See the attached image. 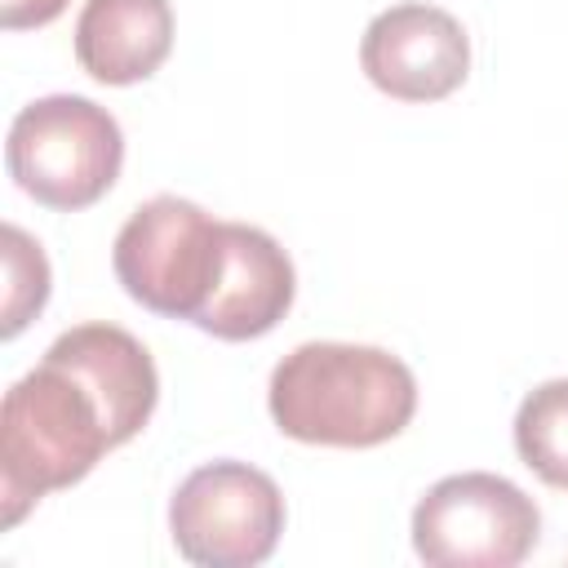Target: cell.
Returning a JSON list of instances; mask_svg holds the SVG:
<instances>
[{"label": "cell", "mask_w": 568, "mask_h": 568, "mask_svg": "<svg viewBox=\"0 0 568 568\" xmlns=\"http://www.w3.org/2000/svg\"><path fill=\"white\" fill-rule=\"evenodd\" d=\"M146 346L115 324H75L0 404V501L13 528L44 493L80 484L155 413Z\"/></svg>", "instance_id": "6da1fadb"}, {"label": "cell", "mask_w": 568, "mask_h": 568, "mask_svg": "<svg viewBox=\"0 0 568 568\" xmlns=\"http://www.w3.org/2000/svg\"><path fill=\"white\" fill-rule=\"evenodd\" d=\"M266 408L297 444L377 448L413 422L417 382L408 364L382 346L302 342L275 364Z\"/></svg>", "instance_id": "7a4b0ae2"}, {"label": "cell", "mask_w": 568, "mask_h": 568, "mask_svg": "<svg viewBox=\"0 0 568 568\" xmlns=\"http://www.w3.org/2000/svg\"><path fill=\"white\" fill-rule=\"evenodd\" d=\"M9 178L49 209H89L102 200L124 164V133L115 115L80 93L27 102L4 142Z\"/></svg>", "instance_id": "3957f363"}, {"label": "cell", "mask_w": 568, "mask_h": 568, "mask_svg": "<svg viewBox=\"0 0 568 568\" xmlns=\"http://www.w3.org/2000/svg\"><path fill=\"white\" fill-rule=\"evenodd\" d=\"M226 257V222L200 204L155 195L129 213L115 235L111 262L133 302L169 320H195L217 288Z\"/></svg>", "instance_id": "277c9868"}, {"label": "cell", "mask_w": 568, "mask_h": 568, "mask_svg": "<svg viewBox=\"0 0 568 568\" xmlns=\"http://www.w3.org/2000/svg\"><path fill=\"white\" fill-rule=\"evenodd\" d=\"M537 532L532 497L488 470L448 475L413 506V550L430 568H515L532 555Z\"/></svg>", "instance_id": "5b68a950"}, {"label": "cell", "mask_w": 568, "mask_h": 568, "mask_svg": "<svg viewBox=\"0 0 568 568\" xmlns=\"http://www.w3.org/2000/svg\"><path fill=\"white\" fill-rule=\"evenodd\" d=\"M169 532L182 559L200 568H253L280 546L284 493L248 462H209L178 484Z\"/></svg>", "instance_id": "8992f818"}, {"label": "cell", "mask_w": 568, "mask_h": 568, "mask_svg": "<svg viewBox=\"0 0 568 568\" xmlns=\"http://www.w3.org/2000/svg\"><path fill=\"white\" fill-rule=\"evenodd\" d=\"M359 67L399 102H439L470 71V40L448 9L390 4L364 27Z\"/></svg>", "instance_id": "52a82bcc"}, {"label": "cell", "mask_w": 568, "mask_h": 568, "mask_svg": "<svg viewBox=\"0 0 568 568\" xmlns=\"http://www.w3.org/2000/svg\"><path fill=\"white\" fill-rule=\"evenodd\" d=\"M297 280L288 253L248 222H226V257L213 297L191 320L195 328L222 337V342H248L271 333L288 306H293Z\"/></svg>", "instance_id": "ba28073f"}, {"label": "cell", "mask_w": 568, "mask_h": 568, "mask_svg": "<svg viewBox=\"0 0 568 568\" xmlns=\"http://www.w3.org/2000/svg\"><path fill=\"white\" fill-rule=\"evenodd\" d=\"M173 49L169 0H84L75 18V58L98 84H138Z\"/></svg>", "instance_id": "9c48e42d"}, {"label": "cell", "mask_w": 568, "mask_h": 568, "mask_svg": "<svg viewBox=\"0 0 568 568\" xmlns=\"http://www.w3.org/2000/svg\"><path fill=\"white\" fill-rule=\"evenodd\" d=\"M515 453L550 488H568V377L532 386L515 413Z\"/></svg>", "instance_id": "30bf717a"}, {"label": "cell", "mask_w": 568, "mask_h": 568, "mask_svg": "<svg viewBox=\"0 0 568 568\" xmlns=\"http://www.w3.org/2000/svg\"><path fill=\"white\" fill-rule=\"evenodd\" d=\"M4 337H18L31 315H40L44 297H49V262L40 253V244L22 231V226H4Z\"/></svg>", "instance_id": "8fae6325"}, {"label": "cell", "mask_w": 568, "mask_h": 568, "mask_svg": "<svg viewBox=\"0 0 568 568\" xmlns=\"http://www.w3.org/2000/svg\"><path fill=\"white\" fill-rule=\"evenodd\" d=\"M62 9H67V0H0V22H4L9 31L44 27V22H53Z\"/></svg>", "instance_id": "7c38bea8"}]
</instances>
